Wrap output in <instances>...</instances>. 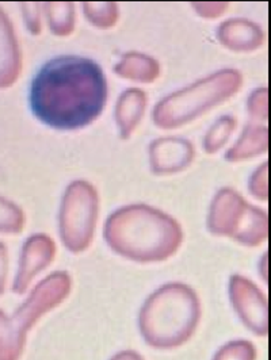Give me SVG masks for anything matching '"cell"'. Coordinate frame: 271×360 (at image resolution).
Returning a JSON list of instances; mask_svg holds the SVG:
<instances>
[{
  "label": "cell",
  "instance_id": "cell-17",
  "mask_svg": "<svg viewBox=\"0 0 271 360\" xmlns=\"http://www.w3.org/2000/svg\"><path fill=\"white\" fill-rule=\"evenodd\" d=\"M83 13L90 23L101 29H108L114 26L118 18L117 4L111 1L83 3Z\"/></svg>",
  "mask_w": 271,
  "mask_h": 360
},
{
  "label": "cell",
  "instance_id": "cell-5",
  "mask_svg": "<svg viewBox=\"0 0 271 360\" xmlns=\"http://www.w3.org/2000/svg\"><path fill=\"white\" fill-rule=\"evenodd\" d=\"M70 290V275L64 271H57L37 285L27 301L13 316L4 317L1 313V359L18 358L29 329L44 313L61 304Z\"/></svg>",
  "mask_w": 271,
  "mask_h": 360
},
{
  "label": "cell",
  "instance_id": "cell-2",
  "mask_svg": "<svg viewBox=\"0 0 271 360\" xmlns=\"http://www.w3.org/2000/svg\"><path fill=\"white\" fill-rule=\"evenodd\" d=\"M105 238L114 252L140 263L160 262L179 248L182 231L172 217L146 205L125 206L108 217Z\"/></svg>",
  "mask_w": 271,
  "mask_h": 360
},
{
  "label": "cell",
  "instance_id": "cell-9",
  "mask_svg": "<svg viewBox=\"0 0 271 360\" xmlns=\"http://www.w3.org/2000/svg\"><path fill=\"white\" fill-rule=\"evenodd\" d=\"M56 245L45 234L32 236L23 245L18 274L14 281V291L22 294L26 291L37 274L45 270L53 260Z\"/></svg>",
  "mask_w": 271,
  "mask_h": 360
},
{
  "label": "cell",
  "instance_id": "cell-20",
  "mask_svg": "<svg viewBox=\"0 0 271 360\" xmlns=\"http://www.w3.org/2000/svg\"><path fill=\"white\" fill-rule=\"evenodd\" d=\"M255 349L248 342H229L216 355V359H253Z\"/></svg>",
  "mask_w": 271,
  "mask_h": 360
},
{
  "label": "cell",
  "instance_id": "cell-13",
  "mask_svg": "<svg viewBox=\"0 0 271 360\" xmlns=\"http://www.w3.org/2000/svg\"><path fill=\"white\" fill-rule=\"evenodd\" d=\"M20 71V53L10 19L1 13V87L11 86Z\"/></svg>",
  "mask_w": 271,
  "mask_h": 360
},
{
  "label": "cell",
  "instance_id": "cell-19",
  "mask_svg": "<svg viewBox=\"0 0 271 360\" xmlns=\"http://www.w3.org/2000/svg\"><path fill=\"white\" fill-rule=\"evenodd\" d=\"M1 233H19L23 228V214L18 206L1 198Z\"/></svg>",
  "mask_w": 271,
  "mask_h": 360
},
{
  "label": "cell",
  "instance_id": "cell-12",
  "mask_svg": "<svg viewBox=\"0 0 271 360\" xmlns=\"http://www.w3.org/2000/svg\"><path fill=\"white\" fill-rule=\"evenodd\" d=\"M146 108V95L139 89H129L122 92L115 106V122L122 139H129L140 124Z\"/></svg>",
  "mask_w": 271,
  "mask_h": 360
},
{
  "label": "cell",
  "instance_id": "cell-14",
  "mask_svg": "<svg viewBox=\"0 0 271 360\" xmlns=\"http://www.w3.org/2000/svg\"><path fill=\"white\" fill-rule=\"evenodd\" d=\"M267 150V127L256 125L251 121L243 130L240 139L227 153L225 159L228 162H240L251 159Z\"/></svg>",
  "mask_w": 271,
  "mask_h": 360
},
{
  "label": "cell",
  "instance_id": "cell-24",
  "mask_svg": "<svg viewBox=\"0 0 271 360\" xmlns=\"http://www.w3.org/2000/svg\"><path fill=\"white\" fill-rule=\"evenodd\" d=\"M201 17L215 19L220 17L227 10V3H191Z\"/></svg>",
  "mask_w": 271,
  "mask_h": 360
},
{
  "label": "cell",
  "instance_id": "cell-6",
  "mask_svg": "<svg viewBox=\"0 0 271 360\" xmlns=\"http://www.w3.org/2000/svg\"><path fill=\"white\" fill-rule=\"evenodd\" d=\"M208 228L216 236L253 247L267 238V214L248 205L235 190L221 188L212 200Z\"/></svg>",
  "mask_w": 271,
  "mask_h": 360
},
{
  "label": "cell",
  "instance_id": "cell-15",
  "mask_svg": "<svg viewBox=\"0 0 271 360\" xmlns=\"http://www.w3.org/2000/svg\"><path fill=\"white\" fill-rule=\"evenodd\" d=\"M114 71L125 79L151 83L159 76V64L146 54L130 52L114 67Z\"/></svg>",
  "mask_w": 271,
  "mask_h": 360
},
{
  "label": "cell",
  "instance_id": "cell-1",
  "mask_svg": "<svg viewBox=\"0 0 271 360\" xmlns=\"http://www.w3.org/2000/svg\"><path fill=\"white\" fill-rule=\"evenodd\" d=\"M108 83L103 71L89 58L61 56L37 73L30 105L45 125L73 130L87 127L105 108Z\"/></svg>",
  "mask_w": 271,
  "mask_h": 360
},
{
  "label": "cell",
  "instance_id": "cell-3",
  "mask_svg": "<svg viewBox=\"0 0 271 360\" xmlns=\"http://www.w3.org/2000/svg\"><path fill=\"white\" fill-rule=\"evenodd\" d=\"M199 316L201 307L194 290L183 283H168L145 301L139 325L149 345L174 348L191 338Z\"/></svg>",
  "mask_w": 271,
  "mask_h": 360
},
{
  "label": "cell",
  "instance_id": "cell-11",
  "mask_svg": "<svg viewBox=\"0 0 271 360\" xmlns=\"http://www.w3.org/2000/svg\"><path fill=\"white\" fill-rule=\"evenodd\" d=\"M220 42L235 52H251L263 42L262 29L247 19H228L218 27Z\"/></svg>",
  "mask_w": 271,
  "mask_h": 360
},
{
  "label": "cell",
  "instance_id": "cell-21",
  "mask_svg": "<svg viewBox=\"0 0 271 360\" xmlns=\"http://www.w3.org/2000/svg\"><path fill=\"white\" fill-rule=\"evenodd\" d=\"M248 112L251 121L267 120V89H258L248 98Z\"/></svg>",
  "mask_w": 271,
  "mask_h": 360
},
{
  "label": "cell",
  "instance_id": "cell-10",
  "mask_svg": "<svg viewBox=\"0 0 271 360\" xmlns=\"http://www.w3.org/2000/svg\"><path fill=\"white\" fill-rule=\"evenodd\" d=\"M194 158L193 144L179 137H163L149 145L151 168L155 174L165 175L184 169Z\"/></svg>",
  "mask_w": 271,
  "mask_h": 360
},
{
  "label": "cell",
  "instance_id": "cell-23",
  "mask_svg": "<svg viewBox=\"0 0 271 360\" xmlns=\"http://www.w3.org/2000/svg\"><path fill=\"white\" fill-rule=\"evenodd\" d=\"M22 11L25 17V23L27 29L33 33L38 34L41 32V22H39V10L37 3H22Z\"/></svg>",
  "mask_w": 271,
  "mask_h": 360
},
{
  "label": "cell",
  "instance_id": "cell-18",
  "mask_svg": "<svg viewBox=\"0 0 271 360\" xmlns=\"http://www.w3.org/2000/svg\"><path fill=\"white\" fill-rule=\"evenodd\" d=\"M235 118L225 115L220 120H217L215 125L210 127L203 139V148L208 153H215L218 149H221L224 144L228 141L229 136L235 130Z\"/></svg>",
  "mask_w": 271,
  "mask_h": 360
},
{
  "label": "cell",
  "instance_id": "cell-22",
  "mask_svg": "<svg viewBox=\"0 0 271 360\" xmlns=\"http://www.w3.org/2000/svg\"><path fill=\"white\" fill-rule=\"evenodd\" d=\"M250 191L255 198L267 200V162L253 172L250 179Z\"/></svg>",
  "mask_w": 271,
  "mask_h": 360
},
{
  "label": "cell",
  "instance_id": "cell-8",
  "mask_svg": "<svg viewBox=\"0 0 271 360\" xmlns=\"http://www.w3.org/2000/svg\"><path fill=\"white\" fill-rule=\"evenodd\" d=\"M229 297L236 313L247 328L259 336L267 335V301L260 290L247 278L234 275L229 282Z\"/></svg>",
  "mask_w": 271,
  "mask_h": 360
},
{
  "label": "cell",
  "instance_id": "cell-4",
  "mask_svg": "<svg viewBox=\"0 0 271 360\" xmlns=\"http://www.w3.org/2000/svg\"><path fill=\"white\" fill-rule=\"evenodd\" d=\"M241 75L224 70L171 94L153 108V121L162 129H175L196 120L209 108L227 101L241 86Z\"/></svg>",
  "mask_w": 271,
  "mask_h": 360
},
{
  "label": "cell",
  "instance_id": "cell-16",
  "mask_svg": "<svg viewBox=\"0 0 271 360\" xmlns=\"http://www.w3.org/2000/svg\"><path fill=\"white\" fill-rule=\"evenodd\" d=\"M45 11L52 33L64 37L71 34L75 26V8L68 1H52L45 3Z\"/></svg>",
  "mask_w": 271,
  "mask_h": 360
},
{
  "label": "cell",
  "instance_id": "cell-7",
  "mask_svg": "<svg viewBox=\"0 0 271 360\" xmlns=\"http://www.w3.org/2000/svg\"><path fill=\"white\" fill-rule=\"evenodd\" d=\"M96 190L84 180L71 183L61 200L58 229L63 244L71 252H82L90 245L98 218Z\"/></svg>",
  "mask_w": 271,
  "mask_h": 360
}]
</instances>
